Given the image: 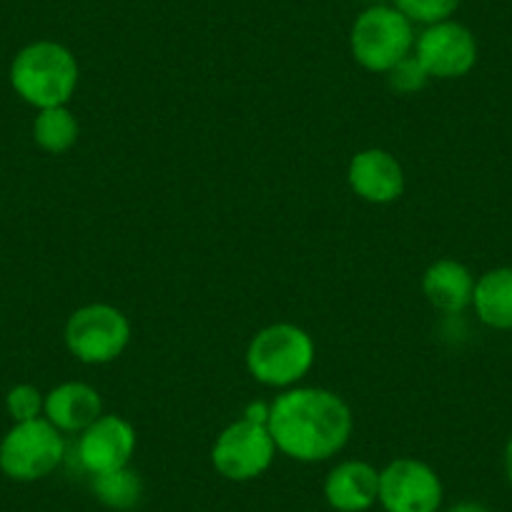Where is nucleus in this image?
Listing matches in <instances>:
<instances>
[{
	"instance_id": "20e7f679",
	"label": "nucleus",
	"mask_w": 512,
	"mask_h": 512,
	"mask_svg": "<svg viewBox=\"0 0 512 512\" xmlns=\"http://www.w3.org/2000/svg\"><path fill=\"white\" fill-rule=\"evenodd\" d=\"M415 28L395 6H369L349 33L354 61L372 73H390L415 51Z\"/></svg>"
},
{
	"instance_id": "f257e3e1",
	"label": "nucleus",
	"mask_w": 512,
	"mask_h": 512,
	"mask_svg": "<svg viewBox=\"0 0 512 512\" xmlns=\"http://www.w3.org/2000/svg\"><path fill=\"white\" fill-rule=\"evenodd\" d=\"M279 452L297 462H324L352 437V410L319 387H289L272 402L267 422Z\"/></svg>"
},
{
	"instance_id": "412c9836",
	"label": "nucleus",
	"mask_w": 512,
	"mask_h": 512,
	"mask_svg": "<svg viewBox=\"0 0 512 512\" xmlns=\"http://www.w3.org/2000/svg\"><path fill=\"white\" fill-rule=\"evenodd\" d=\"M269 412H272V405H264V402H249L241 417L249 422H256V425H267Z\"/></svg>"
},
{
	"instance_id": "b1692460",
	"label": "nucleus",
	"mask_w": 512,
	"mask_h": 512,
	"mask_svg": "<svg viewBox=\"0 0 512 512\" xmlns=\"http://www.w3.org/2000/svg\"><path fill=\"white\" fill-rule=\"evenodd\" d=\"M367 3H372V6H382L384 0H367Z\"/></svg>"
},
{
	"instance_id": "aec40b11",
	"label": "nucleus",
	"mask_w": 512,
	"mask_h": 512,
	"mask_svg": "<svg viewBox=\"0 0 512 512\" xmlns=\"http://www.w3.org/2000/svg\"><path fill=\"white\" fill-rule=\"evenodd\" d=\"M387 81H390V88L395 93H400V96H412V93L422 91V88L427 86L430 76H427L422 63L415 58V53H412V56H407L405 61H400L390 73H387Z\"/></svg>"
},
{
	"instance_id": "f03ea898",
	"label": "nucleus",
	"mask_w": 512,
	"mask_h": 512,
	"mask_svg": "<svg viewBox=\"0 0 512 512\" xmlns=\"http://www.w3.org/2000/svg\"><path fill=\"white\" fill-rule=\"evenodd\" d=\"M11 86L28 106H66L78 88V61L56 41H36L16 53L11 63Z\"/></svg>"
},
{
	"instance_id": "7ed1b4c3",
	"label": "nucleus",
	"mask_w": 512,
	"mask_h": 512,
	"mask_svg": "<svg viewBox=\"0 0 512 512\" xmlns=\"http://www.w3.org/2000/svg\"><path fill=\"white\" fill-rule=\"evenodd\" d=\"M317 347L309 332L289 322L269 324L251 337L246 369L259 384L289 390L312 369Z\"/></svg>"
},
{
	"instance_id": "2eb2a0df",
	"label": "nucleus",
	"mask_w": 512,
	"mask_h": 512,
	"mask_svg": "<svg viewBox=\"0 0 512 512\" xmlns=\"http://www.w3.org/2000/svg\"><path fill=\"white\" fill-rule=\"evenodd\" d=\"M472 307L485 327L512 332V267H497L475 282Z\"/></svg>"
},
{
	"instance_id": "dca6fc26",
	"label": "nucleus",
	"mask_w": 512,
	"mask_h": 512,
	"mask_svg": "<svg viewBox=\"0 0 512 512\" xmlns=\"http://www.w3.org/2000/svg\"><path fill=\"white\" fill-rule=\"evenodd\" d=\"M91 490L101 505L118 512L134 510L144 500V480L131 467H118V470L91 475Z\"/></svg>"
},
{
	"instance_id": "f8f14e48",
	"label": "nucleus",
	"mask_w": 512,
	"mask_h": 512,
	"mask_svg": "<svg viewBox=\"0 0 512 512\" xmlns=\"http://www.w3.org/2000/svg\"><path fill=\"white\" fill-rule=\"evenodd\" d=\"M324 497L337 512H367L379 502V470L364 460H344L324 480Z\"/></svg>"
},
{
	"instance_id": "1a4fd4ad",
	"label": "nucleus",
	"mask_w": 512,
	"mask_h": 512,
	"mask_svg": "<svg viewBox=\"0 0 512 512\" xmlns=\"http://www.w3.org/2000/svg\"><path fill=\"white\" fill-rule=\"evenodd\" d=\"M415 58L430 78L452 81L475 68L477 41L470 28L455 21H440L427 26L415 41Z\"/></svg>"
},
{
	"instance_id": "423d86ee",
	"label": "nucleus",
	"mask_w": 512,
	"mask_h": 512,
	"mask_svg": "<svg viewBox=\"0 0 512 512\" xmlns=\"http://www.w3.org/2000/svg\"><path fill=\"white\" fill-rule=\"evenodd\" d=\"M63 337L78 362L108 364L131 342V322L111 304H86L68 317Z\"/></svg>"
},
{
	"instance_id": "9d476101",
	"label": "nucleus",
	"mask_w": 512,
	"mask_h": 512,
	"mask_svg": "<svg viewBox=\"0 0 512 512\" xmlns=\"http://www.w3.org/2000/svg\"><path fill=\"white\" fill-rule=\"evenodd\" d=\"M136 452V430L118 415H101L88 430L81 432L76 445L78 465L88 475L118 470L131 465Z\"/></svg>"
},
{
	"instance_id": "f3484780",
	"label": "nucleus",
	"mask_w": 512,
	"mask_h": 512,
	"mask_svg": "<svg viewBox=\"0 0 512 512\" xmlns=\"http://www.w3.org/2000/svg\"><path fill=\"white\" fill-rule=\"evenodd\" d=\"M33 141L46 154H66L78 141V121L68 106L41 108L33 121Z\"/></svg>"
},
{
	"instance_id": "5701e85b",
	"label": "nucleus",
	"mask_w": 512,
	"mask_h": 512,
	"mask_svg": "<svg viewBox=\"0 0 512 512\" xmlns=\"http://www.w3.org/2000/svg\"><path fill=\"white\" fill-rule=\"evenodd\" d=\"M505 475H507V482L512 485V437L505 445Z\"/></svg>"
},
{
	"instance_id": "4be33fe9",
	"label": "nucleus",
	"mask_w": 512,
	"mask_h": 512,
	"mask_svg": "<svg viewBox=\"0 0 512 512\" xmlns=\"http://www.w3.org/2000/svg\"><path fill=\"white\" fill-rule=\"evenodd\" d=\"M447 512H490L487 510L482 502H472V500H465V502H457V505H452Z\"/></svg>"
},
{
	"instance_id": "0eeeda50",
	"label": "nucleus",
	"mask_w": 512,
	"mask_h": 512,
	"mask_svg": "<svg viewBox=\"0 0 512 512\" xmlns=\"http://www.w3.org/2000/svg\"><path fill=\"white\" fill-rule=\"evenodd\" d=\"M277 445L267 425L236 420L216 437L211 447V465L231 482H249L262 477L272 467Z\"/></svg>"
},
{
	"instance_id": "ddd939ff",
	"label": "nucleus",
	"mask_w": 512,
	"mask_h": 512,
	"mask_svg": "<svg viewBox=\"0 0 512 512\" xmlns=\"http://www.w3.org/2000/svg\"><path fill=\"white\" fill-rule=\"evenodd\" d=\"M103 415L101 395L93 390L91 384L83 382H63L53 387L46 395L43 405V417L61 432L88 430L98 417Z\"/></svg>"
},
{
	"instance_id": "6e6552de",
	"label": "nucleus",
	"mask_w": 512,
	"mask_h": 512,
	"mask_svg": "<svg viewBox=\"0 0 512 512\" xmlns=\"http://www.w3.org/2000/svg\"><path fill=\"white\" fill-rule=\"evenodd\" d=\"M442 480L427 462L397 457L379 470V502L387 512H437Z\"/></svg>"
},
{
	"instance_id": "39448f33",
	"label": "nucleus",
	"mask_w": 512,
	"mask_h": 512,
	"mask_svg": "<svg viewBox=\"0 0 512 512\" xmlns=\"http://www.w3.org/2000/svg\"><path fill=\"white\" fill-rule=\"evenodd\" d=\"M66 457V440L46 417L13 422L0 440V472L16 482H36L51 475Z\"/></svg>"
},
{
	"instance_id": "a211bd4d",
	"label": "nucleus",
	"mask_w": 512,
	"mask_h": 512,
	"mask_svg": "<svg viewBox=\"0 0 512 512\" xmlns=\"http://www.w3.org/2000/svg\"><path fill=\"white\" fill-rule=\"evenodd\" d=\"M462 0H395V8L405 13L412 23H432L450 21L452 13L460 8Z\"/></svg>"
},
{
	"instance_id": "9b49d317",
	"label": "nucleus",
	"mask_w": 512,
	"mask_h": 512,
	"mask_svg": "<svg viewBox=\"0 0 512 512\" xmlns=\"http://www.w3.org/2000/svg\"><path fill=\"white\" fill-rule=\"evenodd\" d=\"M349 189L369 204H392L405 191V171L397 156L384 149L357 151L347 169Z\"/></svg>"
},
{
	"instance_id": "6ab92c4d",
	"label": "nucleus",
	"mask_w": 512,
	"mask_h": 512,
	"mask_svg": "<svg viewBox=\"0 0 512 512\" xmlns=\"http://www.w3.org/2000/svg\"><path fill=\"white\" fill-rule=\"evenodd\" d=\"M46 397L33 384H16L6 395V410L13 422H31L43 415Z\"/></svg>"
},
{
	"instance_id": "4468645a",
	"label": "nucleus",
	"mask_w": 512,
	"mask_h": 512,
	"mask_svg": "<svg viewBox=\"0 0 512 512\" xmlns=\"http://www.w3.org/2000/svg\"><path fill=\"white\" fill-rule=\"evenodd\" d=\"M475 282L470 269L457 259H437L427 267L422 277V294L427 302L445 314H460L462 309L472 307Z\"/></svg>"
}]
</instances>
